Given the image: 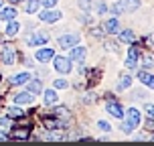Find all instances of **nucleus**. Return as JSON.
I'll return each instance as SVG.
<instances>
[{"label": "nucleus", "instance_id": "1", "mask_svg": "<svg viewBox=\"0 0 154 146\" xmlns=\"http://www.w3.org/2000/svg\"><path fill=\"white\" fill-rule=\"evenodd\" d=\"M0 59H2V63H6V65H12V63L16 61V51H14V47L4 45L2 49H0Z\"/></svg>", "mask_w": 154, "mask_h": 146}, {"label": "nucleus", "instance_id": "2", "mask_svg": "<svg viewBox=\"0 0 154 146\" xmlns=\"http://www.w3.org/2000/svg\"><path fill=\"white\" fill-rule=\"evenodd\" d=\"M77 41H79V35H63L59 39V47L61 49H71L73 45H77Z\"/></svg>", "mask_w": 154, "mask_h": 146}, {"label": "nucleus", "instance_id": "3", "mask_svg": "<svg viewBox=\"0 0 154 146\" xmlns=\"http://www.w3.org/2000/svg\"><path fill=\"white\" fill-rule=\"evenodd\" d=\"M41 122H43V126H45L47 130H57L59 124H61L57 116H41Z\"/></svg>", "mask_w": 154, "mask_h": 146}, {"label": "nucleus", "instance_id": "4", "mask_svg": "<svg viewBox=\"0 0 154 146\" xmlns=\"http://www.w3.org/2000/svg\"><path fill=\"white\" fill-rule=\"evenodd\" d=\"M55 69L59 73H69L71 69V61L65 59V57H55Z\"/></svg>", "mask_w": 154, "mask_h": 146}, {"label": "nucleus", "instance_id": "5", "mask_svg": "<svg viewBox=\"0 0 154 146\" xmlns=\"http://www.w3.org/2000/svg\"><path fill=\"white\" fill-rule=\"evenodd\" d=\"M85 57H87V49H85V47H75V45H73V51H71V59H69V61L81 63Z\"/></svg>", "mask_w": 154, "mask_h": 146}, {"label": "nucleus", "instance_id": "6", "mask_svg": "<svg viewBox=\"0 0 154 146\" xmlns=\"http://www.w3.org/2000/svg\"><path fill=\"white\" fill-rule=\"evenodd\" d=\"M108 112H109L112 116H116V118H124V110H122V106H120V104H118L114 98H109V101H108Z\"/></svg>", "mask_w": 154, "mask_h": 146}, {"label": "nucleus", "instance_id": "7", "mask_svg": "<svg viewBox=\"0 0 154 146\" xmlns=\"http://www.w3.org/2000/svg\"><path fill=\"white\" fill-rule=\"evenodd\" d=\"M126 122L130 124L132 128H136V126H140V112L138 110H128V114H126Z\"/></svg>", "mask_w": 154, "mask_h": 146}, {"label": "nucleus", "instance_id": "8", "mask_svg": "<svg viewBox=\"0 0 154 146\" xmlns=\"http://www.w3.org/2000/svg\"><path fill=\"white\" fill-rule=\"evenodd\" d=\"M8 138H12V140H26V138H29V128H14V130L8 134Z\"/></svg>", "mask_w": 154, "mask_h": 146}, {"label": "nucleus", "instance_id": "9", "mask_svg": "<svg viewBox=\"0 0 154 146\" xmlns=\"http://www.w3.org/2000/svg\"><path fill=\"white\" fill-rule=\"evenodd\" d=\"M120 6H122V10H126V12H134V10H138L140 0H120Z\"/></svg>", "mask_w": 154, "mask_h": 146}, {"label": "nucleus", "instance_id": "10", "mask_svg": "<svg viewBox=\"0 0 154 146\" xmlns=\"http://www.w3.org/2000/svg\"><path fill=\"white\" fill-rule=\"evenodd\" d=\"M53 57H55V51H53V49H49V47L38 49V51H37V59H38V61H43V63L49 61V59H53Z\"/></svg>", "mask_w": 154, "mask_h": 146}, {"label": "nucleus", "instance_id": "11", "mask_svg": "<svg viewBox=\"0 0 154 146\" xmlns=\"http://www.w3.org/2000/svg\"><path fill=\"white\" fill-rule=\"evenodd\" d=\"M38 18H41L43 23H55V20L61 18V12H49V10H45V12H41Z\"/></svg>", "mask_w": 154, "mask_h": 146}, {"label": "nucleus", "instance_id": "12", "mask_svg": "<svg viewBox=\"0 0 154 146\" xmlns=\"http://www.w3.org/2000/svg\"><path fill=\"white\" fill-rule=\"evenodd\" d=\"M14 101H16V104H26V106H29V104L35 101V98H32L31 92H23V93H18V95L14 98Z\"/></svg>", "mask_w": 154, "mask_h": 146}, {"label": "nucleus", "instance_id": "13", "mask_svg": "<svg viewBox=\"0 0 154 146\" xmlns=\"http://www.w3.org/2000/svg\"><path fill=\"white\" fill-rule=\"evenodd\" d=\"M29 79H31L29 73H18V75L10 77V81H8V83H10V85H23V83H26Z\"/></svg>", "mask_w": 154, "mask_h": 146}, {"label": "nucleus", "instance_id": "14", "mask_svg": "<svg viewBox=\"0 0 154 146\" xmlns=\"http://www.w3.org/2000/svg\"><path fill=\"white\" fill-rule=\"evenodd\" d=\"M47 41H49V37H47L45 33H37L35 37L29 39V45H45Z\"/></svg>", "mask_w": 154, "mask_h": 146}, {"label": "nucleus", "instance_id": "15", "mask_svg": "<svg viewBox=\"0 0 154 146\" xmlns=\"http://www.w3.org/2000/svg\"><path fill=\"white\" fill-rule=\"evenodd\" d=\"M38 8H41V0H26V2H24V10H26L29 14L37 12Z\"/></svg>", "mask_w": 154, "mask_h": 146}, {"label": "nucleus", "instance_id": "16", "mask_svg": "<svg viewBox=\"0 0 154 146\" xmlns=\"http://www.w3.org/2000/svg\"><path fill=\"white\" fill-rule=\"evenodd\" d=\"M106 31H108V33H118V31H120V23H118V18H108V20H106Z\"/></svg>", "mask_w": 154, "mask_h": 146}, {"label": "nucleus", "instance_id": "17", "mask_svg": "<svg viewBox=\"0 0 154 146\" xmlns=\"http://www.w3.org/2000/svg\"><path fill=\"white\" fill-rule=\"evenodd\" d=\"M120 39H122L124 43H136V35H134L130 29H126V31L120 33Z\"/></svg>", "mask_w": 154, "mask_h": 146}, {"label": "nucleus", "instance_id": "18", "mask_svg": "<svg viewBox=\"0 0 154 146\" xmlns=\"http://www.w3.org/2000/svg\"><path fill=\"white\" fill-rule=\"evenodd\" d=\"M140 81L142 83H146L148 87H154V75H150V73H146V71H142V73H138Z\"/></svg>", "mask_w": 154, "mask_h": 146}, {"label": "nucleus", "instance_id": "19", "mask_svg": "<svg viewBox=\"0 0 154 146\" xmlns=\"http://www.w3.org/2000/svg\"><path fill=\"white\" fill-rule=\"evenodd\" d=\"M43 95H45V104H47V106H53V104H57V93H55L53 89H47Z\"/></svg>", "mask_w": 154, "mask_h": 146}, {"label": "nucleus", "instance_id": "20", "mask_svg": "<svg viewBox=\"0 0 154 146\" xmlns=\"http://www.w3.org/2000/svg\"><path fill=\"white\" fill-rule=\"evenodd\" d=\"M26 83H29V92H31V93H38L41 89H43L41 81H37V79H29Z\"/></svg>", "mask_w": 154, "mask_h": 146}, {"label": "nucleus", "instance_id": "21", "mask_svg": "<svg viewBox=\"0 0 154 146\" xmlns=\"http://www.w3.org/2000/svg\"><path fill=\"white\" fill-rule=\"evenodd\" d=\"M16 16V10L14 8H4L2 12H0V18H4V20H12Z\"/></svg>", "mask_w": 154, "mask_h": 146}, {"label": "nucleus", "instance_id": "22", "mask_svg": "<svg viewBox=\"0 0 154 146\" xmlns=\"http://www.w3.org/2000/svg\"><path fill=\"white\" fill-rule=\"evenodd\" d=\"M55 116H57V118H61V120H69V118H71V112L67 108H57Z\"/></svg>", "mask_w": 154, "mask_h": 146}, {"label": "nucleus", "instance_id": "23", "mask_svg": "<svg viewBox=\"0 0 154 146\" xmlns=\"http://www.w3.org/2000/svg\"><path fill=\"white\" fill-rule=\"evenodd\" d=\"M8 116H10V120H16V118H23L24 112L20 108H10L8 110Z\"/></svg>", "mask_w": 154, "mask_h": 146}, {"label": "nucleus", "instance_id": "24", "mask_svg": "<svg viewBox=\"0 0 154 146\" xmlns=\"http://www.w3.org/2000/svg\"><path fill=\"white\" fill-rule=\"evenodd\" d=\"M18 33V24L12 23V20H8V26H6V35L8 37H12V35H16Z\"/></svg>", "mask_w": 154, "mask_h": 146}, {"label": "nucleus", "instance_id": "25", "mask_svg": "<svg viewBox=\"0 0 154 146\" xmlns=\"http://www.w3.org/2000/svg\"><path fill=\"white\" fill-rule=\"evenodd\" d=\"M138 55H140L138 45H132V47H130V51H128V59H138Z\"/></svg>", "mask_w": 154, "mask_h": 146}, {"label": "nucleus", "instance_id": "26", "mask_svg": "<svg viewBox=\"0 0 154 146\" xmlns=\"http://www.w3.org/2000/svg\"><path fill=\"white\" fill-rule=\"evenodd\" d=\"M130 75H122V79H120V85H118V87H120V89H126V87H130Z\"/></svg>", "mask_w": 154, "mask_h": 146}, {"label": "nucleus", "instance_id": "27", "mask_svg": "<svg viewBox=\"0 0 154 146\" xmlns=\"http://www.w3.org/2000/svg\"><path fill=\"white\" fill-rule=\"evenodd\" d=\"M67 81H65V79H57V81H55V87H59V89H65V87H67Z\"/></svg>", "mask_w": 154, "mask_h": 146}, {"label": "nucleus", "instance_id": "28", "mask_svg": "<svg viewBox=\"0 0 154 146\" xmlns=\"http://www.w3.org/2000/svg\"><path fill=\"white\" fill-rule=\"evenodd\" d=\"M97 126H100V130H103V132H109V130H112V126H109L108 122H103V120H101Z\"/></svg>", "mask_w": 154, "mask_h": 146}, {"label": "nucleus", "instance_id": "29", "mask_svg": "<svg viewBox=\"0 0 154 146\" xmlns=\"http://www.w3.org/2000/svg\"><path fill=\"white\" fill-rule=\"evenodd\" d=\"M16 120L20 124V128H29V130H31V122H29V120H23V118H16Z\"/></svg>", "mask_w": 154, "mask_h": 146}, {"label": "nucleus", "instance_id": "30", "mask_svg": "<svg viewBox=\"0 0 154 146\" xmlns=\"http://www.w3.org/2000/svg\"><path fill=\"white\" fill-rule=\"evenodd\" d=\"M41 4H43V6H45V8H53L55 4H57V0H43Z\"/></svg>", "mask_w": 154, "mask_h": 146}, {"label": "nucleus", "instance_id": "31", "mask_svg": "<svg viewBox=\"0 0 154 146\" xmlns=\"http://www.w3.org/2000/svg\"><path fill=\"white\" fill-rule=\"evenodd\" d=\"M144 65H146V67H152V65H154V59L150 57V55H146V57H144Z\"/></svg>", "mask_w": 154, "mask_h": 146}, {"label": "nucleus", "instance_id": "32", "mask_svg": "<svg viewBox=\"0 0 154 146\" xmlns=\"http://www.w3.org/2000/svg\"><path fill=\"white\" fill-rule=\"evenodd\" d=\"M126 67H128V69H136V59H128V61H126Z\"/></svg>", "mask_w": 154, "mask_h": 146}, {"label": "nucleus", "instance_id": "33", "mask_svg": "<svg viewBox=\"0 0 154 146\" xmlns=\"http://www.w3.org/2000/svg\"><path fill=\"white\" fill-rule=\"evenodd\" d=\"M146 130L148 132H154V118H150V120L146 122Z\"/></svg>", "mask_w": 154, "mask_h": 146}, {"label": "nucleus", "instance_id": "34", "mask_svg": "<svg viewBox=\"0 0 154 146\" xmlns=\"http://www.w3.org/2000/svg\"><path fill=\"white\" fill-rule=\"evenodd\" d=\"M83 101L85 104H91V101H95V95H93V93H87V95L83 98Z\"/></svg>", "mask_w": 154, "mask_h": 146}, {"label": "nucleus", "instance_id": "35", "mask_svg": "<svg viewBox=\"0 0 154 146\" xmlns=\"http://www.w3.org/2000/svg\"><path fill=\"white\" fill-rule=\"evenodd\" d=\"M89 2H91V0H79L81 8H85V10H87V8H91V4H89Z\"/></svg>", "mask_w": 154, "mask_h": 146}, {"label": "nucleus", "instance_id": "36", "mask_svg": "<svg viewBox=\"0 0 154 146\" xmlns=\"http://www.w3.org/2000/svg\"><path fill=\"white\" fill-rule=\"evenodd\" d=\"M61 134H47V140H61Z\"/></svg>", "mask_w": 154, "mask_h": 146}, {"label": "nucleus", "instance_id": "37", "mask_svg": "<svg viewBox=\"0 0 154 146\" xmlns=\"http://www.w3.org/2000/svg\"><path fill=\"white\" fill-rule=\"evenodd\" d=\"M122 132H126V134H128V132H132V126H130L128 122H124V124H122Z\"/></svg>", "mask_w": 154, "mask_h": 146}, {"label": "nucleus", "instance_id": "38", "mask_svg": "<svg viewBox=\"0 0 154 146\" xmlns=\"http://www.w3.org/2000/svg\"><path fill=\"white\" fill-rule=\"evenodd\" d=\"M0 126H10V118H0Z\"/></svg>", "mask_w": 154, "mask_h": 146}, {"label": "nucleus", "instance_id": "39", "mask_svg": "<svg viewBox=\"0 0 154 146\" xmlns=\"http://www.w3.org/2000/svg\"><path fill=\"white\" fill-rule=\"evenodd\" d=\"M93 37H103V31H101V29H93Z\"/></svg>", "mask_w": 154, "mask_h": 146}, {"label": "nucleus", "instance_id": "40", "mask_svg": "<svg viewBox=\"0 0 154 146\" xmlns=\"http://www.w3.org/2000/svg\"><path fill=\"white\" fill-rule=\"evenodd\" d=\"M146 112H148L150 118H154V106H146Z\"/></svg>", "mask_w": 154, "mask_h": 146}, {"label": "nucleus", "instance_id": "41", "mask_svg": "<svg viewBox=\"0 0 154 146\" xmlns=\"http://www.w3.org/2000/svg\"><path fill=\"white\" fill-rule=\"evenodd\" d=\"M106 49H112V51H116V49H118V45H116V43H106Z\"/></svg>", "mask_w": 154, "mask_h": 146}, {"label": "nucleus", "instance_id": "42", "mask_svg": "<svg viewBox=\"0 0 154 146\" xmlns=\"http://www.w3.org/2000/svg\"><path fill=\"white\" fill-rule=\"evenodd\" d=\"M0 140H8V134H6V132H0Z\"/></svg>", "mask_w": 154, "mask_h": 146}, {"label": "nucleus", "instance_id": "43", "mask_svg": "<svg viewBox=\"0 0 154 146\" xmlns=\"http://www.w3.org/2000/svg\"><path fill=\"white\" fill-rule=\"evenodd\" d=\"M150 43H152V45H154V35H152V37H150Z\"/></svg>", "mask_w": 154, "mask_h": 146}, {"label": "nucleus", "instance_id": "44", "mask_svg": "<svg viewBox=\"0 0 154 146\" xmlns=\"http://www.w3.org/2000/svg\"><path fill=\"white\" fill-rule=\"evenodd\" d=\"M12 2H20V0H12Z\"/></svg>", "mask_w": 154, "mask_h": 146}, {"label": "nucleus", "instance_id": "45", "mask_svg": "<svg viewBox=\"0 0 154 146\" xmlns=\"http://www.w3.org/2000/svg\"><path fill=\"white\" fill-rule=\"evenodd\" d=\"M0 6H2V0H0Z\"/></svg>", "mask_w": 154, "mask_h": 146}]
</instances>
